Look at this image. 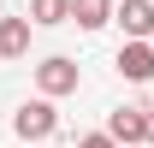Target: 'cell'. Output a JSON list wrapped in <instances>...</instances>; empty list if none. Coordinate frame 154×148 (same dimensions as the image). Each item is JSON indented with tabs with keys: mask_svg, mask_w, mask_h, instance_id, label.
<instances>
[{
	"mask_svg": "<svg viewBox=\"0 0 154 148\" xmlns=\"http://www.w3.org/2000/svg\"><path fill=\"white\" fill-rule=\"evenodd\" d=\"M125 148H154V142H125Z\"/></svg>",
	"mask_w": 154,
	"mask_h": 148,
	"instance_id": "11",
	"label": "cell"
},
{
	"mask_svg": "<svg viewBox=\"0 0 154 148\" xmlns=\"http://www.w3.org/2000/svg\"><path fill=\"white\" fill-rule=\"evenodd\" d=\"M113 0H71V24L77 30H107V24H113Z\"/></svg>",
	"mask_w": 154,
	"mask_h": 148,
	"instance_id": "7",
	"label": "cell"
},
{
	"mask_svg": "<svg viewBox=\"0 0 154 148\" xmlns=\"http://www.w3.org/2000/svg\"><path fill=\"white\" fill-rule=\"evenodd\" d=\"M77 148H125V142H119L113 130H95V136H83V142H77Z\"/></svg>",
	"mask_w": 154,
	"mask_h": 148,
	"instance_id": "9",
	"label": "cell"
},
{
	"mask_svg": "<svg viewBox=\"0 0 154 148\" xmlns=\"http://www.w3.org/2000/svg\"><path fill=\"white\" fill-rule=\"evenodd\" d=\"M107 130L119 142H148V107H113L107 113Z\"/></svg>",
	"mask_w": 154,
	"mask_h": 148,
	"instance_id": "4",
	"label": "cell"
},
{
	"mask_svg": "<svg viewBox=\"0 0 154 148\" xmlns=\"http://www.w3.org/2000/svg\"><path fill=\"white\" fill-rule=\"evenodd\" d=\"M24 54H30V18L0 12V59H24Z\"/></svg>",
	"mask_w": 154,
	"mask_h": 148,
	"instance_id": "6",
	"label": "cell"
},
{
	"mask_svg": "<svg viewBox=\"0 0 154 148\" xmlns=\"http://www.w3.org/2000/svg\"><path fill=\"white\" fill-rule=\"evenodd\" d=\"M119 77H125V83H148L154 77V36H125V48H119Z\"/></svg>",
	"mask_w": 154,
	"mask_h": 148,
	"instance_id": "3",
	"label": "cell"
},
{
	"mask_svg": "<svg viewBox=\"0 0 154 148\" xmlns=\"http://www.w3.org/2000/svg\"><path fill=\"white\" fill-rule=\"evenodd\" d=\"M113 24H125V36H154V0H125Z\"/></svg>",
	"mask_w": 154,
	"mask_h": 148,
	"instance_id": "5",
	"label": "cell"
},
{
	"mask_svg": "<svg viewBox=\"0 0 154 148\" xmlns=\"http://www.w3.org/2000/svg\"><path fill=\"white\" fill-rule=\"evenodd\" d=\"M12 130H18V142H48L59 130V113H54V95H36V101H24L12 113Z\"/></svg>",
	"mask_w": 154,
	"mask_h": 148,
	"instance_id": "1",
	"label": "cell"
},
{
	"mask_svg": "<svg viewBox=\"0 0 154 148\" xmlns=\"http://www.w3.org/2000/svg\"><path fill=\"white\" fill-rule=\"evenodd\" d=\"M148 142H154V101H148Z\"/></svg>",
	"mask_w": 154,
	"mask_h": 148,
	"instance_id": "10",
	"label": "cell"
},
{
	"mask_svg": "<svg viewBox=\"0 0 154 148\" xmlns=\"http://www.w3.org/2000/svg\"><path fill=\"white\" fill-rule=\"evenodd\" d=\"M30 24H42V30L71 24V0H30Z\"/></svg>",
	"mask_w": 154,
	"mask_h": 148,
	"instance_id": "8",
	"label": "cell"
},
{
	"mask_svg": "<svg viewBox=\"0 0 154 148\" xmlns=\"http://www.w3.org/2000/svg\"><path fill=\"white\" fill-rule=\"evenodd\" d=\"M77 83H83V71H77V59H65V54H48L36 65V89L54 95V101L59 95H77Z\"/></svg>",
	"mask_w": 154,
	"mask_h": 148,
	"instance_id": "2",
	"label": "cell"
}]
</instances>
